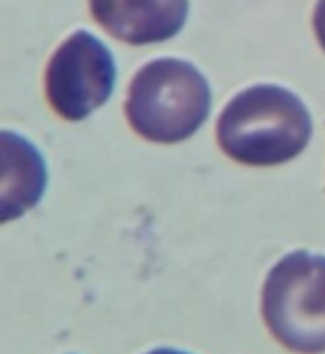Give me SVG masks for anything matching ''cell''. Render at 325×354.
<instances>
[{
  "mask_svg": "<svg viewBox=\"0 0 325 354\" xmlns=\"http://www.w3.org/2000/svg\"><path fill=\"white\" fill-rule=\"evenodd\" d=\"M313 135L303 100L278 85H255L234 95L218 118V143L234 162L278 166L297 158Z\"/></svg>",
  "mask_w": 325,
  "mask_h": 354,
  "instance_id": "6da1fadb",
  "label": "cell"
},
{
  "mask_svg": "<svg viewBox=\"0 0 325 354\" xmlns=\"http://www.w3.org/2000/svg\"><path fill=\"white\" fill-rule=\"evenodd\" d=\"M263 322L284 348L299 354L325 353V257L295 251L266 278Z\"/></svg>",
  "mask_w": 325,
  "mask_h": 354,
  "instance_id": "3957f363",
  "label": "cell"
},
{
  "mask_svg": "<svg viewBox=\"0 0 325 354\" xmlns=\"http://www.w3.org/2000/svg\"><path fill=\"white\" fill-rule=\"evenodd\" d=\"M93 19L131 46L160 44L187 23L189 0H89Z\"/></svg>",
  "mask_w": 325,
  "mask_h": 354,
  "instance_id": "5b68a950",
  "label": "cell"
},
{
  "mask_svg": "<svg viewBox=\"0 0 325 354\" xmlns=\"http://www.w3.org/2000/svg\"><path fill=\"white\" fill-rule=\"evenodd\" d=\"M147 354H189V353L174 351V348H156V351H151V353H147Z\"/></svg>",
  "mask_w": 325,
  "mask_h": 354,
  "instance_id": "ba28073f",
  "label": "cell"
},
{
  "mask_svg": "<svg viewBox=\"0 0 325 354\" xmlns=\"http://www.w3.org/2000/svg\"><path fill=\"white\" fill-rule=\"evenodd\" d=\"M46 187V168L37 149L19 135L2 133V222L31 209Z\"/></svg>",
  "mask_w": 325,
  "mask_h": 354,
  "instance_id": "8992f818",
  "label": "cell"
},
{
  "mask_svg": "<svg viewBox=\"0 0 325 354\" xmlns=\"http://www.w3.org/2000/svg\"><path fill=\"white\" fill-rule=\"evenodd\" d=\"M212 91L197 66L178 58L147 62L133 77L124 114L131 129L154 143H180L207 120Z\"/></svg>",
  "mask_w": 325,
  "mask_h": 354,
  "instance_id": "7a4b0ae2",
  "label": "cell"
},
{
  "mask_svg": "<svg viewBox=\"0 0 325 354\" xmlns=\"http://www.w3.org/2000/svg\"><path fill=\"white\" fill-rule=\"evenodd\" d=\"M313 29L319 39V46L325 50V0H317L315 15H313Z\"/></svg>",
  "mask_w": 325,
  "mask_h": 354,
  "instance_id": "52a82bcc",
  "label": "cell"
},
{
  "mask_svg": "<svg viewBox=\"0 0 325 354\" xmlns=\"http://www.w3.org/2000/svg\"><path fill=\"white\" fill-rule=\"evenodd\" d=\"M116 64L110 50L91 33L75 31L52 54L44 85L52 110L64 120H85L114 91Z\"/></svg>",
  "mask_w": 325,
  "mask_h": 354,
  "instance_id": "277c9868",
  "label": "cell"
}]
</instances>
